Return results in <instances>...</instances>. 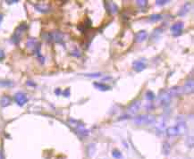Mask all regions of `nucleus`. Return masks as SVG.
<instances>
[{
  "instance_id": "32",
  "label": "nucleus",
  "mask_w": 194,
  "mask_h": 159,
  "mask_svg": "<svg viewBox=\"0 0 194 159\" xmlns=\"http://www.w3.org/2000/svg\"><path fill=\"white\" fill-rule=\"evenodd\" d=\"M2 21H3V15H2V14L0 13V24H1Z\"/></svg>"
},
{
  "instance_id": "19",
  "label": "nucleus",
  "mask_w": 194,
  "mask_h": 159,
  "mask_svg": "<svg viewBox=\"0 0 194 159\" xmlns=\"http://www.w3.org/2000/svg\"><path fill=\"white\" fill-rule=\"evenodd\" d=\"M95 151H96V146L94 143H91V144H89L88 147H87V153H88V156L90 158L93 157V155L95 154Z\"/></svg>"
},
{
  "instance_id": "31",
  "label": "nucleus",
  "mask_w": 194,
  "mask_h": 159,
  "mask_svg": "<svg viewBox=\"0 0 194 159\" xmlns=\"http://www.w3.org/2000/svg\"><path fill=\"white\" fill-rule=\"evenodd\" d=\"M60 93H61V90H60V89H59V88H58V89H56V95H59V94H60Z\"/></svg>"
},
{
  "instance_id": "2",
  "label": "nucleus",
  "mask_w": 194,
  "mask_h": 159,
  "mask_svg": "<svg viewBox=\"0 0 194 159\" xmlns=\"http://www.w3.org/2000/svg\"><path fill=\"white\" fill-rule=\"evenodd\" d=\"M187 131V126L185 124L184 122H180L177 123V125L173 126V127H169L166 130V134L170 137L172 136H178V135H182L184 134Z\"/></svg>"
},
{
  "instance_id": "5",
  "label": "nucleus",
  "mask_w": 194,
  "mask_h": 159,
  "mask_svg": "<svg viewBox=\"0 0 194 159\" xmlns=\"http://www.w3.org/2000/svg\"><path fill=\"white\" fill-rule=\"evenodd\" d=\"M171 98L172 97L170 96V94L168 93V90H162L160 93H159V96H158V100H159V103L162 106L166 107V106H168L170 102H171Z\"/></svg>"
},
{
  "instance_id": "11",
  "label": "nucleus",
  "mask_w": 194,
  "mask_h": 159,
  "mask_svg": "<svg viewBox=\"0 0 194 159\" xmlns=\"http://www.w3.org/2000/svg\"><path fill=\"white\" fill-rule=\"evenodd\" d=\"M148 38V32L146 30H140L135 35V41L138 43H141L146 40Z\"/></svg>"
},
{
  "instance_id": "27",
  "label": "nucleus",
  "mask_w": 194,
  "mask_h": 159,
  "mask_svg": "<svg viewBox=\"0 0 194 159\" xmlns=\"http://www.w3.org/2000/svg\"><path fill=\"white\" fill-rule=\"evenodd\" d=\"M63 94L65 95V97H69V95H70V89L69 88H66L64 92H63Z\"/></svg>"
},
{
  "instance_id": "28",
  "label": "nucleus",
  "mask_w": 194,
  "mask_h": 159,
  "mask_svg": "<svg viewBox=\"0 0 194 159\" xmlns=\"http://www.w3.org/2000/svg\"><path fill=\"white\" fill-rule=\"evenodd\" d=\"M187 142L189 143V144H187L188 147H190V138H188ZM193 137H191V148H193Z\"/></svg>"
},
{
  "instance_id": "24",
  "label": "nucleus",
  "mask_w": 194,
  "mask_h": 159,
  "mask_svg": "<svg viewBox=\"0 0 194 159\" xmlns=\"http://www.w3.org/2000/svg\"><path fill=\"white\" fill-rule=\"evenodd\" d=\"M86 77H90V78H98L102 75L101 73H94V74H83Z\"/></svg>"
},
{
  "instance_id": "7",
  "label": "nucleus",
  "mask_w": 194,
  "mask_h": 159,
  "mask_svg": "<svg viewBox=\"0 0 194 159\" xmlns=\"http://www.w3.org/2000/svg\"><path fill=\"white\" fill-rule=\"evenodd\" d=\"M132 68L135 72L137 73H140L142 71H144L146 68H147V64L144 60L142 59H139V60H136L132 63Z\"/></svg>"
},
{
  "instance_id": "12",
  "label": "nucleus",
  "mask_w": 194,
  "mask_h": 159,
  "mask_svg": "<svg viewBox=\"0 0 194 159\" xmlns=\"http://www.w3.org/2000/svg\"><path fill=\"white\" fill-rule=\"evenodd\" d=\"M106 3V8L110 13H116L118 12V6L114 2H105Z\"/></svg>"
},
{
  "instance_id": "1",
  "label": "nucleus",
  "mask_w": 194,
  "mask_h": 159,
  "mask_svg": "<svg viewBox=\"0 0 194 159\" xmlns=\"http://www.w3.org/2000/svg\"><path fill=\"white\" fill-rule=\"evenodd\" d=\"M133 123L138 126H150L156 123V117L149 114H143L136 116Z\"/></svg>"
},
{
  "instance_id": "14",
  "label": "nucleus",
  "mask_w": 194,
  "mask_h": 159,
  "mask_svg": "<svg viewBox=\"0 0 194 159\" xmlns=\"http://www.w3.org/2000/svg\"><path fill=\"white\" fill-rule=\"evenodd\" d=\"M191 8H192V3H190V2H186V3L184 4V5L183 6V8L179 11L178 15H180V16H184V15L187 14V13L190 12Z\"/></svg>"
},
{
  "instance_id": "3",
  "label": "nucleus",
  "mask_w": 194,
  "mask_h": 159,
  "mask_svg": "<svg viewBox=\"0 0 194 159\" xmlns=\"http://www.w3.org/2000/svg\"><path fill=\"white\" fill-rule=\"evenodd\" d=\"M44 39L48 42H55V43H61L64 40V34L59 30H54L50 32H46L43 35Z\"/></svg>"
},
{
  "instance_id": "29",
  "label": "nucleus",
  "mask_w": 194,
  "mask_h": 159,
  "mask_svg": "<svg viewBox=\"0 0 194 159\" xmlns=\"http://www.w3.org/2000/svg\"><path fill=\"white\" fill-rule=\"evenodd\" d=\"M4 58V53L3 50H0V60H3Z\"/></svg>"
},
{
  "instance_id": "22",
  "label": "nucleus",
  "mask_w": 194,
  "mask_h": 159,
  "mask_svg": "<svg viewBox=\"0 0 194 159\" xmlns=\"http://www.w3.org/2000/svg\"><path fill=\"white\" fill-rule=\"evenodd\" d=\"M155 97H156V96H155L154 92H152L151 90H148V91L146 92V99H147V100L152 101V100L155 99Z\"/></svg>"
},
{
  "instance_id": "15",
  "label": "nucleus",
  "mask_w": 194,
  "mask_h": 159,
  "mask_svg": "<svg viewBox=\"0 0 194 159\" xmlns=\"http://www.w3.org/2000/svg\"><path fill=\"white\" fill-rule=\"evenodd\" d=\"M35 8L37 11L40 12V13H48L50 10V6L48 4H35Z\"/></svg>"
},
{
  "instance_id": "25",
  "label": "nucleus",
  "mask_w": 194,
  "mask_h": 159,
  "mask_svg": "<svg viewBox=\"0 0 194 159\" xmlns=\"http://www.w3.org/2000/svg\"><path fill=\"white\" fill-rule=\"evenodd\" d=\"M136 3H137L138 5H140V6H141V7H144V6H146V5L148 4V1H146V0L136 1Z\"/></svg>"
},
{
  "instance_id": "17",
  "label": "nucleus",
  "mask_w": 194,
  "mask_h": 159,
  "mask_svg": "<svg viewBox=\"0 0 194 159\" xmlns=\"http://www.w3.org/2000/svg\"><path fill=\"white\" fill-rule=\"evenodd\" d=\"M11 102H12V99H11V97H10L9 96L4 95V96H3V97L0 98V106H1L2 107H6V106H8L11 104Z\"/></svg>"
},
{
  "instance_id": "13",
  "label": "nucleus",
  "mask_w": 194,
  "mask_h": 159,
  "mask_svg": "<svg viewBox=\"0 0 194 159\" xmlns=\"http://www.w3.org/2000/svg\"><path fill=\"white\" fill-rule=\"evenodd\" d=\"M168 93L170 94L171 97H178L181 94H183V88L176 86V87H173L172 88H170L168 90Z\"/></svg>"
},
{
  "instance_id": "9",
  "label": "nucleus",
  "mask_w": 194,
  "mask_h": 159,
  "mask_svg": "<svg viewBox=\"0 0 194 159\" xmlns=\"http://www.w3.org/2000/svg\"><path fill=\"white\" fill-rule=\"evenodd\" d=\"M14 100L17 103V105H19L20 106H22L23 105H25L28 101L27 96L26 94L22 93V92H18L14 95Z\"/></svg>"
},
{
  "instance_id": "8",
  "label": "nucleus",
  "mask_w": 194,
  "mask_h": 159,
  "mask_svg": "<svg viewBox=\"0 0 194 159\" xmlns=\"http://www.w3.org/2000/svg\"><path fill=\"white\" fill-rule=\"evenodd\" d=\"M184 29V22H177L175 24H173L170 28L171 32L173 33L174 36H178L182 33Z\"/></svg>"
},
{
  "instance_id": "33",
  "label": "nucleus",
  "mask_w": 194,
  "mask_h": 159,
  "mask_svg": "<svg viewBox=\"0 0 194 159\" xmlns=\"http://www.w3.org/2000/svg\"><path fill=\"white\" fill-rule=\"evenodd\" d=\"M0 159H4V158H3V155H2V153H1V151H0Z\"/></svg>"
},
{
  "instance_id": "10",
  "label": "nucleus",
  "mask_w": 194,
  "mask_h": 159,
  "mask_svg": "<svg viewBox=\"0 0 194 159\" xmlns=\"http://www.w3.org/2000/svg\"><path fill=\"white\" fill-rule=\"evenodd\" d=\"M183 88V93L184 94H193L194 90V82L193 80H189L185 82L184 86Z\"/></svg>"
},
{
  "instance_id": "6",
  "label": "nucleus",
  "mask_w": 194,
  "mask_h": 159,
  "mask_svg": "<svg viewBox=\"0 0 194 159\" xmlns=\"http://www.w3.org/2000/svg\"><path fill=\"white\" fill-rule=\"evenodd\" d=\"M140 106H141L140 100L136 99V100H134V101H132L131 103V105L128 106L127 110H128L130 114H136L139 112V110L140 108Z\"/></svg>"
},
{
  "instance_id": "21",
  "label": "nucleus",
  "mask_w": 194,
  "mask_h": 159,
  "mask_svg": "<svg viewBox=\"0 0 194 159\" xmlns=\"http://www.w3.org/2000/svg\"><path fill=\"white\" fill-rule=\"evenodd\" d=\"M162 20V15L161 14H152L149 16V21L152 22H158Z\"/></svg>"
},
{
  "instance_id": "18",
  "label": "nucleus",
  "mask_w": 194,
  "mask_h": 159,
  "mask_svg": "<svg viewBox=\"0 0 194 159\" xmlns=\"http://www.w3.org/2000/svg\"><path fill=\"white\" fill-rule=\"evenodd\" d=\"M39 45V44L38 43V41H37L35 39H33V38L29 39L28 41H27V43H26L27 48H30V49H33V50H35L36 48H37Z\"/></svg>"
},
{
  "instance_id": "20",
  "label": "nucleus",
  "mask_w": 194,
  "mask_h": 159,
  "mask_svg": "<svg viewBox=\"0 0 194 159\" xmlns=\"http://www.w3.org/2000/svg\"><path fill=\"white\" fill-rule=\"evenodd\" d=\"M170 149H171V148H170V144H169L168 142H164V143H163V147H162V150H163L164 155H166V156L169 155V153H170Z\"/></svg>"
},
{
  "instance_id": "4",
  "label": "nucleus",
  "mask_w": 194,
  "mask_h": 159,
  "mask_svg": "<svg viewBox=\"0 0 194 159\" xmlns=\"http://www.w3.org/2000/svg\"><path fill=\"white\" fill-rule=\"evenodd\" d=\"M26 30H27V25H26V23H22L21 25H19V26L17 27V29L15 30V32H14V34H13V38H12V40H13V42L14 44H18V43L20 42V40H21V39H22V33H23Z\"/></svg>"
},
{
  "instance_id": "26",
  "label": "nucleus",
  "mask_w": 194,
  "mask_h": 159,
  "mask_svg": "<svg viewBox=\"0 0 194 159\" xmlns=\"http://www.w3.org/2000/svg\"><path fill=\"white\" fill-rule=\"evenodd\" d=\"M167 3H169V1H167V0H163V1L157 0L156 1V4H158V5H164V4H166Z\"/></svg>"
},
{
  "instance_id": "23",
  "label": "nucleus",
  "mask_w": 194,
  "mask_h": 159,
  "mask_svg": "<svg viewBox=\"0 0 194 159\" xmlns=\"http://www.w3.org/2000/svg\"><path fill=\"white\" fill-rule=\"evenodd\" d=\"M112 155H113V157H114L115 159H121L122 158H123V155H122L121 151L118 150V149H116L113 150Z\"/></svg>"
},
{
  "instance_id": "16",
  "label": "nucleus",
  "mask_w": 194,
  "mask_h": 159,
  "mask_svg": "<svg viewBox=\"0 0 194 159\" xmlns=\"http://www.w3.org/2000/svg\"><path fill=\"white\" fill-rule=\"evenodd\" d=\"M93 86L98 89L100 91H107L109 89H111V87L106 85V84H104V83H101V82H94L93 83Z\"/></svg>"
},
{
  "instance_id": "30",
  "label": "nucleus",
  "mask_w": 194,
  "mask_h": 159,
  "mask_svg": "<svg viewBox=\"0 0 194 159\" xmlns=\"http://www.w3.org/2000/svg\"><path fill=\"white\" fill-rule=\"evenodd\" d=\"M18 1H6L7 4H13V3H17Z\"/></svg>"
}]
</instances>
